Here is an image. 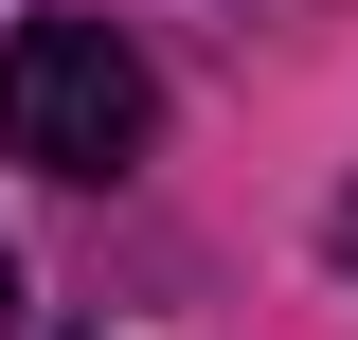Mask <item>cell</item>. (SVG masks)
<instances>
[{
	"label": "cell",
	"instance_id": "3",
	"mask_svg": "<svg viewBox=\"0 0 358 340\" xmlns=\"http://www.w3.org/2000/svg\"><path fill=\"white\" fill-rule=\"evenodd\" d=\"M341 251H358V197H341Z\"/></svg>",
	"mask_w": 358,
	"mask_h": 340
},
{
	"label": "cell",
	"instance_id": "1",
	"mask_svg": "<svg viewBox=\"0 0 358 340\" xmlns=\"http://www.w3.org/2000/svg\"><path fill=\"white\" fill-rule=\"evenodd\" d=\"M162 126V72H143L126 18H18L0 36V162L36 179H126Z\"/></svg>",
	"mask_w": 358,
	"mask_h": 340
},
{
	"label": "cell",
	"instance_id": "2",
	"mask_svg": "<svg viewBox=\"0 0 358 340\" xmlns=\"http://www.w3.org/2000/svg\"><path fill=\"white\" fill-rule=\"evenodd\" d=\"M0 340H18V251H0Z\"/></svg>",
	"mask_w": 358,
	"mask_h": 340
}]
</instances>
